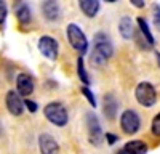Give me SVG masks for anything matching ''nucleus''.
<instances>
[{"label":"nucleus","instance_id":"obj_7","mask_svg":"<svg viewBox=\"0 0 160 154\" xmlns=\"http://www.w3.org/2000/svg\"><path fill=\"white\" fill-rule=\"evenodd\" d=\"M38 50L45 58L48 59H56L58 58V42L56 38H53L50 35H43L38 40Z\"/></svg>","mask_w":160,"mask_h":154},{"label":"nucleus","instance_id":"obj_19","mask_svg":"<svg viewBox=\"0 0 160 154\" xmlns=\"http://www.w3.org/2000/svg\"><path fill=\"white\" fill-rule=\"evenodd\" d=\"M82 93H83V96L90 101V105L95 108V106H96V100H95V95L91 93V90H90L88 87H82Z\"/></svg>","mask_w":160,"mask_h":154},{"label":"nucleus","instance_id":"obj_8","mask_svg":"<svg viewBox=\"0 0 160 154\" xmlns=\"http://www.w3.org/2000/svg\"><path fill=\"white\" fill-rule=\"evenodd\" d=\"M5 103H7V109L10 111V114L13 116H21L24 111V101L21 100V96L15 92V90H10L5 96Z\"/></svg>","mask_w":160,"mask_h":154},{"label":"nucleus","instance_id":"obj_15","mask_svg":"<svg viewBox=\"0 0 160 154\" xmlns=\"http://www.w3.org/2000/svg\"><path fill=\"white\" fill-rule=\"evenodd\" d=\"M118 29H120V34H122V37L127 38V40L135 35V31H133V21H131L130 16H123L122 19H120Z\"/></svg>","mask_w":160,"mask_h":154},{"label":"nucleus","instance_id":"obj_22","mask_svg":"<svg viewBox=\"0 0 160 154\" xmlns=\"http://www.w3.org/2000/svg\"><path fill=\"white\" fill-rule=\"evenodd\" d=\"M24 106H28V109H29L31 112H35V111H37V105H35L34 101H31V100L24 101Z\"/></svg>","mask_w":160,"mask_h":154},{"label":"nucleus","instance_id":"obj_18","mask_svg":"<svg viewBox=\"0 0 160 154\" xmlns=\"http://www.w3.org/2000/svg\"><path fill=\"white\" fill-rule=\"evenodd\" d=\"M77 74L80 77V80H82L85 85H88L91 82L88 74H87V71H85V64H83V58L82 56H78V59H77Z\"/></svg>","mask_w":160,"mask_h":154},{"label":"nucleus","instance_id":"obj_14","mask_svg":"<svg viewBox=\"0 0 160 154\" xmlns=\"http://www.w3.org/2000/svg\"><path fill=\"white\" fill-rule=\"evenodd\" d=\"M123 149L128 154H146L148 152V145L141 140H133V141H128Z\"/></svg>","mask_w":160,"mask_h":154},{"label":"nucleus","instance_id":"obj_3","mask_svg":"<svg viewBox=\"0 0 160 154\" xmlns=\"http://www.w3.org/2000/svg\"><path fill=\"white\" fill-rule=\"evenodd\" d=\"M66 35H68V40L72 45V48H75L77 51L83 53V51L88 48V40L83 34V31L78 28L77 24L71 23L68 24V29H66Z\"/></svg>","mask_w":160,"mask_h":154},{"label":"nucleus","instance_id":"obj_6","mask_svg":"<svg viewBox=\"0 0 160 154\" xmlns=\"http://www.w3.org/2000/svg\"><path fill=\"white\" fill-rule=\"evenodd\" d=\"M87 127H88V140L91 145L99 146L104 138V133L101 130V125L98 117L93 112H87Z\"/></svg>","mask_w":160,"mask_h":154},{"label":"nucleus","instance_id":"obj_28","mask_svg":"<svg viewBox=\"0 0 160 154\" xmlns=\"http://www.w3.org/2000/svg\"><path fill=\"white\" fill-rule=\"evenodd\" d=\"M0 132H2V125H0Z\"/></svg>","mask_w":160,"mask_h":154},{"label":"nucleus","instance_id":"obj_23","mask_svg":"<svg viewBox=\"0 0 160 154\" xmlns=\"http://www.w3.org/2000/svg\"><path fill=\"white\" fill-rule=\"evenodd\" d=\"M155 26L160 29V7H155Z\"/></svg>","mask_w":160,"mask_h":154},{"label":"nucleus","instance_id":"obj_25","mask_svg":"<svg viewBox=\"0 0 160 154\" xmlns=\"http://www.w3.org/2000/svg\"><path fill=\"white\" fill-rule=\"evenodd\" d=\"M130 3H133V5H135L136 8H142L146 3H144V0H131V2Z\"/></svg>","mask_w":160,"mask_h":154},{"label":"nucleus","instance_id":"obj_20","mask_svg":"<svg viewBox=\"0 0 160 154\" xmlns=\"http://www.w3.org/2000/svg\"><path fill=\"white\" fill-rule=\"evenodd\" d=\"M152 133L155 136H160V112L155 114V117L152 119Z\"/></svg>","mask_w":160,"mask_h":154},{"label":"nucleus","instance_id":"obj_5","mask_svg":"<svg viewBox=\"0 0 160 154\" xmlns=\"http://www.w3.org/2000/svg\"><path fill=\"white\" fill-rule=\"evenodd\" d=\"M120 127H122V130L128 135L136 133L141 127V121H139L138 112L133 111V109L123 111L122 116H120Z\"/></svg>","mask_w":160,"mask_h":154},{"label":"nucleus","instance_id":"obj_17","mask_svg":"<svg viewBox=\"0 0 160 154\" xmlns=\"http://www.w3.org/2000/svg\"><path fill=\"white\" fill-rule=\"evenodd\" d=\"M138 26H139V29H141V34L144 35L146 38V42H148V45H154V37L149 31V26H148V21H146L144 18H138Z\"/></svg>","mask_w":160,"mask_h":154},{"label":"nucleus","instance_id":"obj_21","mask_svg":"<svg viewBox=\"0 0 160 154\" xmlns=\"http://www.w3.org/2000/svg\"><path fill=\"white\" fill-rule=\"evenodd\" d=\"M7 19V5L3 2H0V24Z\"/></svg>","mask_w":160,"mask_h":154},{"label":"nucleus","instance_id":"obj_26","mask_svg":"<svg viewBox=\"0 0 160 154\" xmlns=\"http://www.w3.org/2000/svg\"><path fill=\"white\" fill-rule=\"evenodd\" d=\"M118 154H128V152H127L125 149H122V151H118Z\"/></svg>","mask_w":160,"mask_h":154},{"label":"nucleus","instance_id":"obj_1","mask_svg":"<svg viewBox=\"0 0 160 154\" xmlns=\"http://www.w3.org/2000/svg\"><path fill=\"white\" fill-rule=\"evenodd\" d=\"M93 42H95V47H93V53H91V63L101 66L114 53L112 42L104 32H98L95 35V38H93Z\"/></svg>","mask_w":160,"mask_h":154},{"label":"nucleus","instance_id":"obj_4","mask_svg":"<svg viewBox=\"0 0 160 154\" xmlns=\"http://www.w3.org/2000/svg\"><path fill=\"white\" fill-rule=\"evenodd\" d=\"M135 95L139 105L146 106V108H152L157 101V93H155V88L149 84V82H141L138 84L136 90H135Z\"/></svg>","mask_w":160,"mask_h":154},{"label":"nucleus","instance_id":"obj_9","mask_svg":"<svg viewBox=\"0 0 160 154\" xmlns=\"http://www.w3.org/2000/svg\"><path fill=\"white\" fill-rule=\"evenodd\" d=\"M38 149L42 154H58L59 145H58V141L53 136H50L48 133H42L38 136Z\"/></svg>","mask_w":160,"mask_h":154},{"label":"nucleus","instance_id":"obj_12","mask_svg":"<svg viewBox=\"0 0 160 154\" xmlns=\"http://www.w3.org/2000/svg\"><path fill=\"white\" fill-rule=\"evenodd\" d=\"M80 10H82L88 18H95L99 11V2L98 0H80L78 2Z\"/></svg>","mask_w":160,"mask_h":154},{"label":"nucleus","instance_id":"obj_16","mask_svg":"<svg viewBox=\"0 0 160 154\" xmlns=\"http://www.w3.org/2000/svg\"><path fill=\"white\" fill-rule=\"evenodd\" d=\"M16 18H18V21L21 24H28L31 21V10H29V7L26 5V3L21 2L16 7Z\"/></svg>","mask_w":160,"mask_h":154},{"label":"nucleus","instance_id":"obj_11","mask_svg":"<svg viewBox=\"0 0 160 154\" xmlns=\"http://www.w3.org/2000/svg\"><path fill=\"white\" fill-rule=\"evenodd\" d=\"M42 11L48 21H58L61 18V8L56 2H43Z\"/></svg>","mask_w":160,"mask_h":154},{"label":"nucleus","instance_id":"obj_13","mask_svg":"<svg viewBox=\"0 0 160 154\" xmlns=\"http://www.w3.org/2000/svg\"><path fill=\"white\" fill-rule=\"evenodd\" d=\"M117 100L114 95L108 93L104 96V114H106V117L108 119H114L115 117V112H117Z\"/></svg>","mask_w":160,"mask_h":154},{"label":"nucleus","instance_id":"obj_10","mask_svg":"<svg viewBox=\"0 0 160 154\" xmlns=\"http://www.w3.org/2000/svg\"><path fill=\"white\" fill-rule=\"evenodd\" d=\"M16 87H18V95L21 96H29L34 92V80L29 74L21 72L16 77Z\"/></svg>","mask_w":160,"mask_h":154},{"label":"nucleus","instance_id":"obj_2","mask_svg":"<svg viewBox=\"0 0 160 154\" xmlns=\"http://www.w3.org/2000/svg\"><path fill=\"white\" fill-rule=\"evenodd\" d=\"M43 114H45V117L51 124H55L58 127H64L66 124H68V121H69L68 111H66V108L58 101L48 103V105L45 106V109H43Z\"/></svg>","mask_w":160,"mask_h":154},{"label":"nucleus","instance_id":"obj_27","mask_svg":"<svg viewBox=\"0 0 160 154\" xmlns=\"http://www.w3.org/2000/svg\"><path fill=\"white\" fill-rule=\"evenodd\" d=\"M157 59H158V64H160V53H157Z\"/></svg>","mask_w":160,"mask_h":154},{"label":"nucleus","instance_id":"obj_24","mask_svg":"<svg viewBox=\"0 0 160 154\" xmlns=\"http://www.w3.org/2000/svg\"><path fill=\"white\" fill-rule=\"evenodd\" d=\"M106 140L109 141V145H114L115 141H117V136L115 135H111V133H106Z\"/></svg>","mask_w":160,"mask_h":154}]
</instances>
